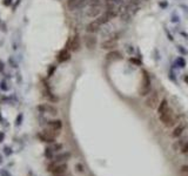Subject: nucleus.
Listing matches in <instances>:
<instances>
[{
  "label": "nucleus",
  "mask_w": 188,
  "mask_h": 176,
  "mask_svg": "<svg viewBox=\"0 0 188 176\" xmlns=\"http://www.w3.org/2000/svg\"><path fill=\"white\" fill-rule=\"evenodd\" d=\"M152 82H151V77L148 72L142 71V81H141V86L139 88V94L140 96H146L148 94L152 93Z\"/></svg>",
  "instance_id": "f257e3e1"
},
{
  "label": "nucleus",
  "mask_w": 188,
  "mask_h": 176,
  "mask_svg": "<svg viewBox=\"0 0 188 176\" xmlns=\"http://www.w3.org/2000/svg\"><path fill=\"white\" fill-rule=\"evenodd\" d=\"M102 14V6L101 5H94V6H87L86 11H85V15L87 18H92V19H97Z\"/></svg>",
  "instance_id": "f03ea898"
},
{
  "label": "nucleus",
  "mask_w": 188,
  "mask_h": 176,
  "mask_svg": "<svg viewBox=\"0 0 188 176\" xmlns=\"http://www.w3.org/2000/svg\"><path fill=\"white\" fill-rule=\"evenodd\" d=\"M80 47H81V40L78 34L71 36L66 44V48H68L71 52H78L80 49Z\"/></svg>",
  "instance_id": "7ed1b4c3"
},
{
  "label": "nucleus",
  "mask_w": 188,
  "mask_h": 176,
  "mask_svg": "<svg viewBox=\"0 0 188 176\" xmlns=\"http://www.w3.org/2000/svg\"><path fill=\"white\" fill-rule=\"evenodd\" d=\"M84 44H85L86 48H87L88 51L95 49V47H97V45H98V39H97L95 34L86 33V35L84 36Z\"/></svg>",
  "instance_id": "20e7f679"
},
{
  "label": "nucleus",
  "mask_w": 188,
  "mask_h": 176,
  "mask_svg": "<svg viewBox=\"0 0 188 176\" xmlns=\"http://www.w3.org/2000/svg\"><path fill=\"white\" fill-rule=\"evenodd\" d=\"M118 35H115V34H112L111 38H108V39H106V40H104L102 42H101V48L102 49H114L116 46H118Z\"/></svg>",
  "instance_id": "39448f33"
},
{
  "label": "nucleus",
  "mask_w": 188,
  "mask_h": 176,
  "mask_svg": "<svg viewBox=\"0 0 188 176\" xmlns=\"http://www.w3.org/2000/svg\"><path fill=\"white\" fill-rule=\"evenodd\" d=\"M159 103H160V100H159L158 92H152L151 95L146 100V106L148 108H151V109H155V108H158Z\"/></svg>",
  "instance_id": "423d86ee"
},
{
  "label": "nucleus",
  "mask_w": 188,
  "mask_h": 176,
  "mask_svg": "<svg viewBox=\"0 0 188 176\" xmlns=\"http://www.w3.org/2000/svg\"><path fill=\"white\" fill-rule=\"evenodd\" d=\"M37 108L40 113H44V114H49V115H53V116H56L58 114V108L54 107L53 105H49V103H41Z\"/></svg>",
  "instance_id": "0eeeda50"
},
{
  "label": "nucleus",
  "mask_w": 188,
  "mask_h": 176,
  "mask_svg": "<svg viewBox=\"0 0 188 176\" xmlns=\"http://www.w3.org/2000/svg\"><path fill=\"white\" fill-rule=\"evenodd\" d=\"M101 27H102V25L98 21V19H94L93 21H91L88 25L86 26V32H87V33L95 34L101 31Z\"/></svg>",
  "instance_id": "6e6552de"
},
{
  "label": "nucleus",
  "mask_w": 188,
  "mask_h": 176,
  "mask_svg": "<svg viewBox=\"0 0 188 176\" xmlns=\"http://www.w3.org/2000/svg\"><path fill=\"white\" fill-rule=\"evenodd\" d=\"M71 59V51L68 49V48H62L58 54H56V61L59 62V64H64V62H66Z\"/></svg>",
  "instance_id": "1a4fd4ad"
},
{
  "label": "nucleus",
  "mask_w": 188,
  "mask_h": 176,
  "mask_svg": "<svg viewBox=\"0 0 188 176\" xmlns=\"http://www.w3.org/2000/svg\"><path fill=\"white\" fill-rule=\"evenodd\" d=\"M186 123H182V124H179L177 127L174 128V130L172 132V137H174V139H177V137H180L181 135H182V133L185 132V129H186Z\"/></svg>",
  "instance_id": "9d476101"
},
{
  "label": "nucleus",
  "mask_w": 188,
  "mask_h": 176,
  "mask_svg": "<svg viewBox=\"0 0 188 176\" xmlns=\"http://www.w3.org/2000/svg\"><path fill=\"white\" fill-rule=\"evenodd\" d=\"M67 170V165L66 163H59V165H56V167L53 169V174L54 176L56 175H64L65 173H66Z\"/></svg>",
  "instance_id": "9b49d317"
},
{
  "label": "nucleus",
  "mask_w": 188,
  "mask_h": 176,
  "mask_svg": "<svg viewBox=\"0 0 188 176\" xmlns=\"http://www.w3.org/2000/svg\"><path fill=\"white\" fill-rule=\"evenodd\" d=\"M37 136H38V139H39L40 141L46 142V143H53V142H54V140H56V139L51 137L49 135H47V134H46L44 130H43V132H40V133H38V134H37Z\"/></svg>",
  "instance_id": "f8f14e48"
},
{
  "label": "nucleus",
  "mask_w": 188,
  "mask_h": 176,
  "mask_svg": "<svg viewBox=\"0 0 188 176\" xmlns=\"http://www.w3.org/2000/svg\"><path fill=\"white\" fill-rule=\"evenodd\" d=\"M48 128H52L54 130H61L62 128V121L61 120H51L48 121Z\"/></svg>",
  "instance_id": "ddd939ff"
},
{
  "label": "nucleus",
  "mask_w": 188,
  "mask_h": 176,
  "mask_svg": "<svg viewBox=\"0 0 188 176\" xmlns=\"http://www.w3.org/2000/svg\"><path fill=\"white\" fill-rule=\"evenodd\" d=\"M122 58V55L120 52H118V51H112L110 52L108 54L106 55V59L108 60V61H115V60H120Z\"/></svg>",
  "instance_id": "4468645a"
},
{
  "label": "nucleus",
  "mask_w": 188,
  "mask_h": 176,
  "mask_svg": "<svg viewBox=\"0 0 188 176\" xmlns=\"http://www.w3.org/2000/svg\"><path fill=\"white\" fill-rule=\"evenodd\" d=\"M169 108V103H168V101L166 99L161 100L160 101V103H159V106H158V114L160 115V114H162L165 110H167Z\"/></svg>",
  "instance_id": "2eb2a0df"
},
{
  "label": "nucleus",
  "mask_w": 188,
  "mask_h": 176,
  "mask_svg": "<svg viewBox=\"0 0 188 176\" xmlns=\"http://www.w3.org/2000/svg\"><path fill=\"white\" fill-rule=\"evenodd\" d=\"M69 157H71V154H69V153H62V154L56 155V161L58 163H59V162H64V161H67Z\"/></svg>",
  "instance_id": "dca6fc26"
},
{
  "label": "nucleus",
  "mask_w": 188,
  "mask_h": 176,
  "mask_svg": "<svg viewBox=\"0 0 188 176\" xmlns=\"http://www.w3.org/2000/svg\"><path fill=\"white\" fill-rule=\"evenodd\" d=\"M105 4H112V5H118V6H121L123 0H104Z\"/></svg>",
  "instance_id": "f3484780"
},
{
  "label": "nucleus",
  "mask_w": 188,
  "mask_h": 176,
  "mask_svg": "<svg viewBox=\"0 0 188 176\" xmlns=\"http://www.w3.org/2000/svg\"><path fill=\"white\" fill-rule=\"evenodd\" d=\"M56 66H54V65H51L49 66V68H48V71H47V77H51L53 74H54V72H56Z\"/></svg>",
  "instance_id": "a211bd4d"
},
{
  "label": "nucleus",
  "mask_w": 188,
  "mask_h": 176,
  "mask_svg": "<svg viewBox=\"0 0 188 176\" xmlns=\"http://www.w3.org/2000/svg\"><path fill=\"white\" fill-rule=\"evenodd\" d=\"M52 152H53L52 148H46V149H45V156H46L47 159L51 160V159L53 157V153H52Z\"/></svg>",
  "instance_id": "6ab92c4d"
},
{
  "label": "nucleus",
  "mask_w": 188,
  "mask_h": 176,
  "mask_svg": "<svg viewBox=\"0 0 188 176\" xmlns=\"http://www.w3.org/2000/svg\"><path fill=\"white\" fill-rule=\"evenodd\" d=\"M0 89L4 90V92H7V90H8V86H7V83H6L5 80H2V81L0 82Z\"/></svg>",
  "instance_id": "aec40b11"
},
{
  "label": "nucleus",
  "mask_w": 188,
  "mask_h": 176,
  "mask_svg": "<svg viewBox=\"0 0 188 176\" xmlns=\"http://www.w3.org/2000/svg\"><path fill=\"white\" fill-rule=\"evenodd\" d=\"M8 64L11 65V67H13V68H17L18 67V64H17V61L14 60V58H8Z\"/></svg>",
  "instance_id": "412c9836"
},
{
  "label": "nucleus",
  "mask_w": 188,
  "mask_h": 176,
  "mask_svg": "<svg viewBox=\"0 0 188 176\" xmlns=\"http://www.w3.org/2000/svg\"><path fill=\"white\" fill-rule=\"evenodd\" d=\"M88 6H94V5H101V0H87Z\"/></svg>",
  "instance_id": "4be33fe9"
},
{
  "label": "nucleus",
  "mask_w": 188,
  "mask_h": 176,
  "mask_svg": "<svg viewBox=\"0 0 188 176\" xmlns=\"http://www.w3.org/2000/svg\"><path fill=\"white\" fill-rule=\"evenodd\" d=\"M54 152H59V150H61L62 149V144H60V143H56L54 146H53V148H52Z\"/></svg>",
  "instance_id": "5701e85b"
},
{
  "label": "nucleus",
  "mask_w": 188,
  "mask_h": 176,
  "mask_svg": "<svg viewBox=\"0 0 188 176\" xmlns=\"http://www.w3.org/2000/svg\"><path fill=\"white\" fill-rule=\"evenodd\" d=\"M181 153H182V154H188V142L185 143L183 147L181 148Z\"/></svg>",
  "instance_id": "b1692460"
},
{
  "label": "nucleus",
  "mask_w": 188,
  "mask_h": 176,
  "mask_svg": "<svg viewBox=\"0 0 188 176\" xmlns=\"http://www.w3.org/2000/svg\"><path fill=\"white\" fill-rule=\"evenodd\" d=\"M6 28H7V27H6V24H5L4 21H1V20H0V30H1L2 32H6V31H7Z\"/></svg>",
  "instance_id": "393cba45"
},
{
  "label": "nucleus",
  "mask_w": 188,
  "mask_h": 176,
  "mask_svg": "<svg viewBox=\"0 0 188 176\" xmlns=\"http://www.w3.org/2000/svg\"><path fill=\"white\" fill-rule=\"evenodd\" d=\"M21 121H22V114H20V115L17 118V120H15V124H17V126H20V124H21Z\"/></svg>",
  "instance_id": "a878e982"
},
{
  "label": "nucleus",
  "mask_w": 188,
  "mask_h": 176,
  "mask_svg": "<svg viewBox=\"0 0 188 176\" xmlns=\"http://www.w3.org/2000/svg\"><path fill=\"white\" fill-rule=\"evenodd\" d=\"M0 176H11V174L6 169H2V170H0Z\"/></svg>",
  "instance_id": "bb28decb"
},
{
  "label": "nucleus",
  "mask_w": 188,
  "mask_h": 176,
  "mask_svg": "<svg viewBox=\"0 0 188 176\" xmlns=\"http://www.w3.org/2000/svg\"><path fill=\"white\" fill-rule=\"evenodd\" d=\"M12 2H13V0H4V1H2V4H4L5 6H11Z\"/></svg>",
  "instance_id": "cd10ccee"
},
{
  "label": "nucleus",
  "mask_w": 188,
  "mask_h": 176,
  "mask_svg": "<svg viewBox=\"0 0 188 176\" xmlns=\"http://www.w3.org/2000/svg\"><path fill=\"white\" fill-rule=\"evenodd\" d=\"M4 150H5V154L6 155H11L12 154V149L11 148H8V147H5V149H4Z\"/></svg>",
  "instance_id": "c85d7f7f"
},
{
  "label": "nucleus",
  "mask_w": 188,
  "mask_h": 176,
  "mask_svg": "<svg viewBox=\"0 0 188 176\" xmlns=\"http://www.w3.org/2000/svg\"><path fill=\"white\" fill-rule=\"evenodd\" d=\"M181 171L188 174V165H182V167H181Z\"/></svg>",
  "instance_id": "c756f323"
},
{
  "label": "nucleus",
  "mask_w": 188,
  "mask_h": 176,
  "mask_svg": "<svg viewBox=\"0 0 188 176\" xmlns=\"http://www.w3.org/2000/svg\"><path fill=\"white\" fill-rule=\"evenodd\" d=\"M4 69H5V64H4V61H1V60H0V72L2 73V72H4Z\"/></svg>",
  "instance_id": "7c9ffc66"
},
{
  "label": "nucleus",
  "mask_w": 188,
  "mask_h": 176,
  "mask_svg": "<svg viewBox=\"0 0 188 176\" xmlns=\"http://www.w3.org/2000/svg\"><path fill=\"white\" fill-rule=\"evenodd\" d=\"M4 139H5V134H4L2 132H0V142H2Z\"/></svg>",
  "instance_id": "2f4dec72"
},
{
  "label": "nucleus",
  "mask_w": 188,
  "mask_h": 176,
  "mask_svg": "<svg viewBox=\"0 0 188 176\" xmlns=\"http://www.w3.org/2000/svg\"><path fill=\"white\" fill-rule=\"evenodd\" d=\"M75 168H77V170H79V171H82L84 169H82V165H75Z\"/></svg>",
  "instance_id": "473e14b6"
},
{
  "label": "nucleus",
  "mask_w": 188,
  "mask_h": 176,
  "mask_svg": "<svg viewBox=\"0 0 188 176\" xmlns=\"http://www.w3.org/2000/svg\"><path fill=\"white\" fill-rule=\"evenodd\" d=\"M185 81H186V82H188V75H186V77H185Z\"/></svg>",
  "instance_id": "72a5a7b5"
},
{
  "label": "nucleus",
  "mask_w": 188,
  "mask_h": 176,
  "mask_svg": "<svg viewBox=\"0 0 188 176\" xmlns=\"http://www.w3.org/2000/svg\"><path fill=\"white\" fill-rule=\"evenodd\" d=\"M0 163H2V159H1V156H0Z\"/></svg>",
  "instance_id": "f704fd0d"
},
{
  "label": "nucleus",
  "mask_w": 188,
  "mask_h": 176,
  "mask_svg": "<svg viewBox=\"0 0 188 176\" xmlns=\"http://www.w3.org/2000/svg\"><path fill=\"white\" fill-rule=\"evenodd\" d=\"M0 120H2V118H1V114H0Z\"/></svg>",
  "instance_id": "c9c22d12"
}]
</instances>
